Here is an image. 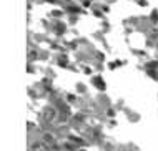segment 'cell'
Here are the masks:
<instances>
[{
    "label": "cell",
    "instance_id": "1",
    "mask_svg": "<svg viewBox=\"0 0 158 151\" xmlns=\"http://www.w3.org/2000/svg\"><path fill=\"white\" fill-rule=\"evenodd\" d=\"M32 151H50V145H47L45 141H37L32 145Z\"/></svg>",
    "mask_w": 158,
    "mask_h": 151
},
{
    "label": "cell",
    "instance_id": "2",
    "mask_svg": "<svg viewBox=\"0 0 158 151\" xmlns=\"http://www.w3.org/2000/svg\"><path fill=\"white\" fill-rule=\"evenodd\" d=\"M44 118H45L48 123H50V121H53V118H55V110H53V108H48V110H45Z\"/></svg>",
    "mask_w": 158,
    "mask_h": 151
},
{
    "label": "cell",
    "instance_id": "3",
    "mask_svg": "<svg viewBox=\"0 0 158 151\" xmlns=\"http://www.w3.org/2000/svg\"><path fill=\"white\" fill-rule=\"evenodd\" d=\"M44 141H45L47 145H50V146H52V145L55 143L53 136H52V135H48V133H45V135H44Z\"/></svg>",
    "mask_w": 158,
    "mask_h": 151
}]
</instances>
